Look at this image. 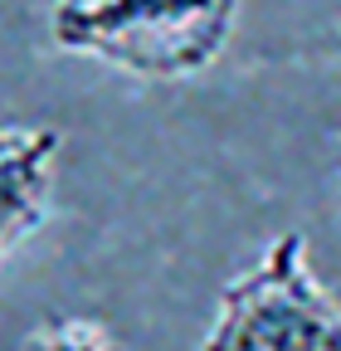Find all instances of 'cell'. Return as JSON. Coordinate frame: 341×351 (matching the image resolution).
I'll return each instance as SVG.
<instances>
[{"label": "cell", "mask_w": 341, "mask_h": 351, "mask_svg": "<svg viewBox=\"0 0 341 351\" xmlns=\"http://www.w3.org/2000/svg\"><path fill=\"white\" fill-rule=\"evenodd\" d=\"M234 20L239 0H54L49 39L132 78L181 83L225 54Z\"/></svg>", "instance_id": "1"}, {"label": "cell", "mask_w": 341, "mask_h": 351, "mask_svg": "<svg viewBox=\"0 0 341 351\" xmlns=\"http://www.w3.org/2000/svg\"><path fill=\"white\" fill-rule=\"evenodd\" d=\"M200 351H341V307L312 274L297 230L225 283Z\"/></svg>", "instance_id": "2"}, {"label": "cell", "mask_w": 341, "mask_h": 351, "mask_svg": "<svg viewBox=\"0 0 341 351\" xmlns=\"http://www.w3.org/2000/svg\"><path fill=\"white\" fill-rule=\"evenodd\" d=\"M59 132L10 122L0 127V263H5L54 205Z\"/></svg>", "instance_id": "3"}, {"label": "cell", "mask_w": 341, "mask_h": 351, "mask_svg": "<svg viewBox=\"0 0 341 351\" xmlns=\"http://www.w3.org/2000/svg\"><path fill=\"white\" fill-rule=\"evenodd\" d=\"M20 351H122V341L88 317H49L20 341Z\"/></svg>", "instance_id": "4"}]
</instances>
